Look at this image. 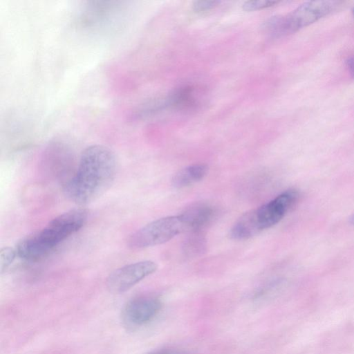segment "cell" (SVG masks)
<instances>
[{
	"label": "cell",
	"instance_id": "1",
	"mask_svg": "<svg viewBox=\"0 0 354 354\" xmlns=\"http://www.w3.org/2000/svg\"><path fill=\"white\" fill-rule=\"evenodd\" d=\"M116 171L114 153L103 145H91L82 153L77 167L63 185L71 201L85 205L100 196L111 185Z\"/></svg>",
	"mask_w": 354,
	"mask_h": 354
},
{
	"label": "cell",
	"instance_id": "2",
	"mask_svg": "<svg viewBox=\"0 0 354 354\" xmlns=\"http://www.w3.org/2000/svg\"><path fill=\"white\" fill-rule=\"evenodd\" d=\"M299 193L286 190L267 203L244 213L233 225L230 236L236 240L250 239L278 223L297 203Z\"/></svg>",
	"mask_w": 354,
	"mask_h": 354
},
{
	"label": "cell",
	"instance_id": "3",
	"mask_svg": "<svg viewBox=\"0 0 354 354\" xmlns=\"http://www.w3.org/2000/svg\"><path fill=\"white\" fill-rule=\"evenodd\" d=\"M339 3L337 1L305 2L286 16L272 17L264 23L263 28L274 36L294 33L327 15Z\"/></svg>",
	"mask_w": 354,
	"mask_h": 354
},
{
	"label": "cell",
	"instance_id": "4",
	"mask_svg": "<svg viewBox=\"0 0 354 354\" xmlns=\"http://www.w3.org/2000/svg\"><path fill=\"white\" fill-rule=\"evenodd\" d=\"M185 231L179 214L155 220L133 233L127 240L132 249H141L166 243Z\"/></svg>",
	"mask_w": 354,
	"mask_h": 354
},
{
	"label": "cell",
	"instance_id": "5",
	"mask_svg": "<svg viewBox=\"0 0 354 354\" xmlns=\"http://www.w3.org/2000/svg\"><path fill=\"white\" fill-rule=\"evenodd\" d=\"M88 211L77 208L62 213L37 232L39 239L52 251L62 241L79 231L86 223Z\"/></svg>",
	"mask_w": 354,
	"mask_h": 354
},
{
	"label": "cell",
	"instance_id": "6",
	"mask_svg": "<svg viewBox=\"0 0 354 354\" xmlns=\"http://www.w3.org/2000/svg\"><path fill=\"white\" fill-rule=\"evenodd\" d=\"M157 265L151 261H142L120 267L107 278V286L114 292H124L153 273Z\"/></svg>",
	"mask_w": 354,
	"mask_h": 354
},
{
	"label": "cell",
	"instance_id": "7",
	"mask_svg": "<svg viewBox=\"0 0 354 354\" xmlns=\"http://www.w3.org/2000/svg\"><path fill=\"white\" fill-rule=\"evenodd\" d=\"M161 308L160 300L153 296H142L129 301L122 311V318L129 326H138L151 321Z\"/></svg>",
	"mask_w": 354,
	"mask_h": 354
},
{
	"label": "cell",
	"instance_id": "8",
	"mask_svg": "<svg viewBox=\"0 0 354 354\" xmlns=\"http://www.w3.org/2000/svg\"><path fill=\"white\" fill-rule=\"evenodd\" d=\"M216 215L213 206L206 203H196L187 207L179 214L185 231L203 232Z\"/></svg>",
	"mask_w": 354,
	"mask_h": 354
},
{
	"label": "cell",
	"instance_id": "9",
	"mask_svg": "<svg viewBox=\"0 0 354 354\" xmlns=\"http://www.w3.org/2000/svg\"><path fill=\"white\" fill-rule=\"evenodd\" d=\"M194 86L186 85L174 90L167 99L165 105L179 109H192L198 104V100Z\"/></svg>",
	"mask_w": 354,
	"mask_h": 354
},
{
	"label": "cell",
	"instance_id": "10",
	"mask_svg": "<svg viewBox=\"0 0 354 354\" xmlns=\"http://www.w3.org/2000/svg\"><path fill=\"white\" fill-rule=\"evenodd\" d=\"M207 165L205 164H194L185 167L177 171L172 178V185L176 188L189 186L201 180L207 174Z\"/></svg>",
	"mask_w": 354,
	"mask_h": 354
},
{
	"label": "cell",
	"instance_id": "11",
	"mask_svg": "<svg viewBox=\"0 0 354 354\" xmlns=\"http://www.w3.org/2000/svg\"><path fill=\"white\" fill-rule=\"evenodd\" d=\"M206 245L203 232H190L183 245L184 252L188 256L201 253Z\"/></svg>",
	"mask_w": 354,
	"mask_h": 354
},
{
	"label": "cell",
	"instance_id": "12",
	"mask_svg": "<svg viewBox=\"0 0 354 354\" xmlns=\"http://www.w3.org/2000/svg\"><path fill=\"white\" fill-rule=\"evenodd\" d=\"M17 256L15 248L4 247L0 250V270L3 273L13 262Z\"/></svg>",
	"mask_w": 354,
	"mask_h": 354
},
{
	"label": "cell",
	"instance_id": "13",
	"mask_svg": "<svg viewBox=\"0 0 354 354\" xmlns=\"http://www.w3.org/2000/svg\"><path fill=\"white\" fill-rule=\"evenodd\" d=\"M278 3L276 1L251 0L245 1L242 8L245 11H254L273 6Z\"/></svg>",
	"mask_w": 354,
	"mask_h": 354
},
{
	"label": "cell",
	"instance_id": "14",
	"mask_svg": "<svg viewBox=\"0 0 354 354\" xmlns=\"http://www.w3.org/2000/svg\"><path fill=\"white\" fill-rule=\"evenodd\" d=\"M218 1H196L193 3V10L196 12H204L216 7Z\"/></svg>",
	"mask_w": 354,
	"mask_h": 354
},
{
	"label": "cell",
	"instance_id": "15",
	"mask_svg": "<svg viewBox=\"0 0 354 354\" xmlns=\"http://www.w3.org/2000/svg\"><path fill=\"white\" fill-rule=\"evenodd\" d=\"M346 66H348L351 75L354 78V57H351L347 59Z\"/></svg>",
	"mask_w": 354,
	"mask_h": 354
},
{
	"label": "cell",
	"instance_id": "16",
	"mask_svg": "<svg viewBox=\"0 0 354 354\" xmlns=\"http://www.w3.org/2000/svg\"><path fill=\"white\" fill-rule=\"evenodd\" d=\"M154 354H184V353H182L180 352H178L176 351H173V350H165V351H161L157 352Z\"/></svg>",
	"mask_w": 354,
	"mask_h": 354
},
{
	"label": "cell",
	"instance_id": "17",
	"mask_svg": "<svg viewBox=\"0 0 354 354\" xmlns=\"http://www.w3.org/2000/svg\"><path fill=\"white\" fill-rule=\"evenodd\" d=\"M351 223L354 225V214L352 216V217L351 218Z\"/></svg>",
	"mask_w": 354,
	"mask_h": 354
},
{
	"label": "cell",
	"instance_id": "18",
	"mask_svg": "<svg viewBox=\"0 0 354 354\" xmlns=\"http://www.w3.org/2000/svg\"><path fill=\"white\" fill-rule=\"evenodd\" d=\"M352 13H353V17H354V8H353V10H352Z\"/></svg>",
	"mask_w": 354,
	"mask_h": 354
}]
</instances>
